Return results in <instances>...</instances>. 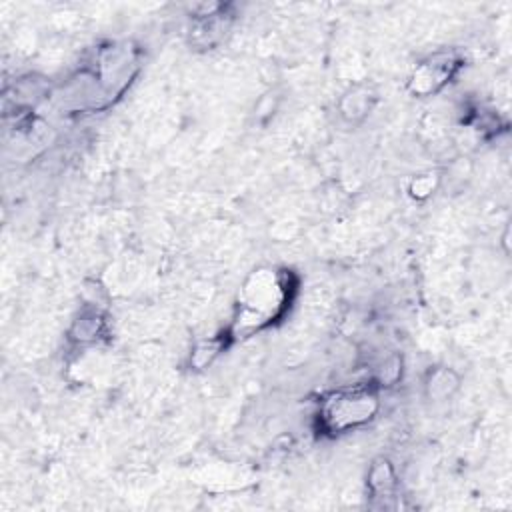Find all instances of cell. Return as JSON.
<instances>
[{
  "mask_svg": "<svg viewBox=\"0 0 512 512\" xmlns=\"http://www.w3.org/2000/svg\"><path fill=\"white\" fill-rule=\"evenodd\" d=\"M378 410L376 394L370 390L338 392L324 402L322 418L330 430H348L374 416Z\"/></svg>",
  "mask_w": 512,
  "mask_h": 512,
  "instance_id": "obj_1",
  "label": "cell"
},
{
  "mask_svg": "<svg viewBox=\"0 0 512 512\" xmlns=\"http://www.w3.org/2000/svg\"><path fill=\"white\" fill-rule=\"evenodd\" d=\"M450 68H452V60H444V62H438V60H432L428 64H422L414 78H412V84H414V90L420 92V94H426V92H434L448 76H450Z\"/></svg>",
  "mask_w": 512,
  "mask_h": 512,
  "instance_id": "obj_2",
  "label": "cell"
}]
</instances>
